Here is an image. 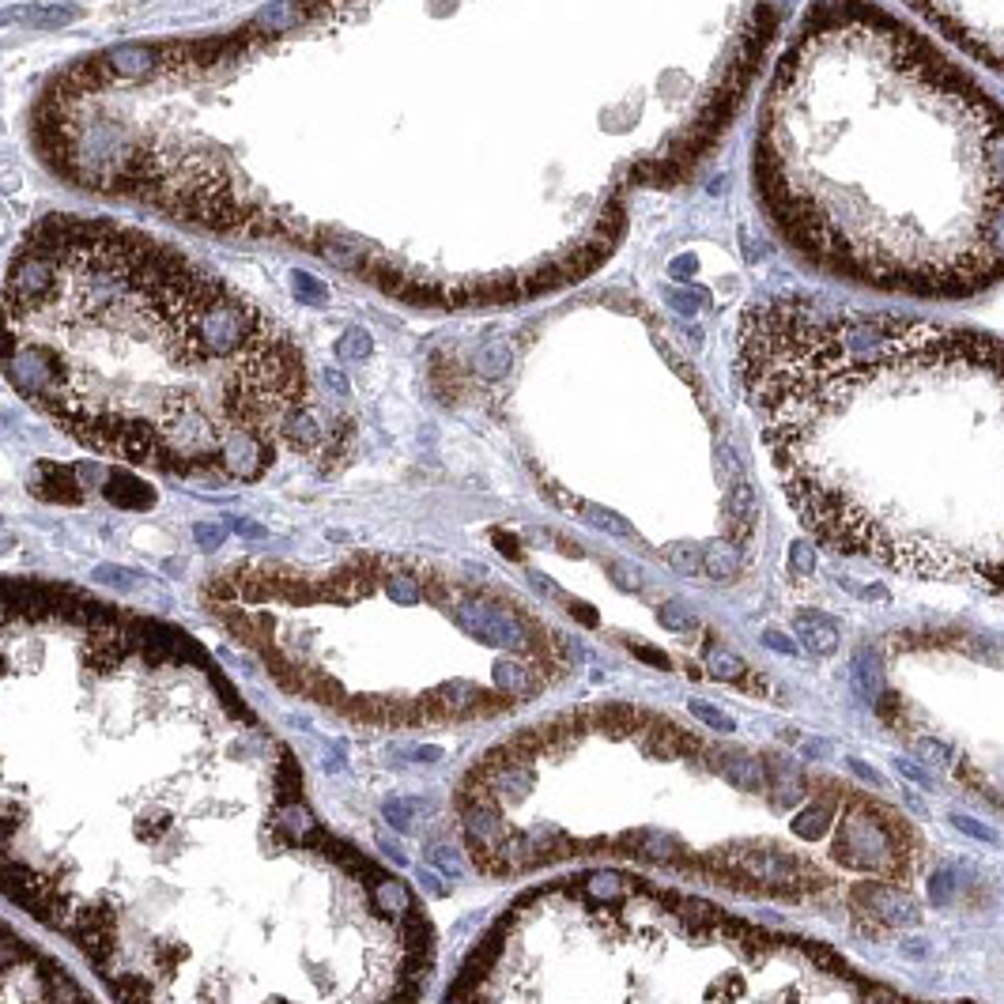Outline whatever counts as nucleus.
I'll return each instance as SVG.
<instances>
[{
    "label": "nucleus",
    "mask_w": 1004,
    "mask_h": 1004,
    "mask_svg": "<svg viewBox=\"0 0 1004 1004\" xmlns=\"http://www.w3.org/2000/svg\"><path fill=\"white\" fill-rule=\"evenodd\" d=\"M0 899L110 1004H419L416 887L317 812L197 634L0 578Z\"/></svg>",
    "instance_id": "obj_1"
},
{
    "label": "nucleus",
    "mask_w": 1004,
    "mask_h": 1004,
    "mask_svg": "<svg viewBox=\"0 0 1004 1004\" xmlns=\"http://www.w3.org/2000/svg\"><path fill=\"white\" fill-rule=\"evenodd\" d=\"M755 193L812 272L974 298L1004 280V102L880 0H816L763 99Z\"/></svg>",
    "instance_id": "obj_2"
},
{
    "label": "nucleus",
    "mask_w": 1004,
    "mask_h": 1004,
    "mask_svg": "<svg viewBox=\"0 0 1004 1004\" xmlns=\"http://www.w3.org/2000/svg\"><path fill=\"white\" fill-rule=\"evenodd\" d=\"M0 355L76 442L152 473L253 483L325 442L291 336L133 227L42 220L0 295Z\"/></svg>",
    "instance_id": "obj_3"
},
{
    "label": "nucleus",
    "mask_w": 1004,
    "mask_h": 1004,
    "mask_svg": "<svg viewBox=\"0 0 1004 1004\" xmlns=\"http://www.w3.org/2000/svg\"><path fill=\"white\" fill-rule=\"evenodd\" d=\"M737 381L820 544L929 578L944 483L948 578H971L963 487L1004 540V340L782 291L740 314Z\"/></svg>",
    "instance_id": "obj_4"
},
{
    "label": "nucleus",
    "mask_w": 1004,
    "mask_h": 1004,
    "mask_svg": "<svg viewBox=\"0 0 1004 1004\" xmlns=\"http://www.w3.org/2000/svg\"><path fill=\"white\" fill-rule=\"evenodd\" d=\"M201 605L287 699L362 733L487 721L567 672L563 638L510 593L389 555L230 563Z\"/></svg>",
    "instance_id": "obj_5"
},
{
    "label": "nucleus",
    "mask_w": 1004,
    "mask_h": 1004,
    "mask_svg": "<svg viewBox=\"0 0 1004 1004\" xmlns=\"http://www.w3.org/2000/svg\"><path fill=\"white\" fill-rule=\"evenodd\" d=\"M0 1004H102L83 981L19 933L8 917H0Z\"/></svg>",
    "instance_id": "obj_6"
},
{
    "label": "nucleus",
    "mask_w": 1004,
    "mask_h": 1004,
    "mask_svg": "<svg viewBox=\"0 0 1004 1004\" xmlns=\"http://www.w3.org/2000/svg\"><path fill=\"white\" fill-rule=\"evenodd\" d=\"M853 910L872 914L884 929H903V925L922 922V903L895 884H861L853 891Z\"/></svg>",
    "instance_id": "obj_7"
},
{
    "label": "nucleus",
    "mask_w": 1004,
    "mask_h": 1004,
    "mask_svg": "<svg viewBox=\"0 0 1004 1004\" xmlns=\"http://www.w3.org/2000/svg\"><path fill=\"white\" fill-rule=\"evenodd\" d=\"M710 759H718L714 771L733 789H740V793H766V789H771V771H766V763L740 752V747H710Z\"/></svg>",
    "instance_id": "obj_8"
},
{
    "label": "nucleus",
    "mask_w": 1004,
    "mask_h": 1004,
    "mask_svg": "<svg viewBox=\"0 0 1004 1004\" xmlns=\"http://www.w3.org/2000/svg\"><path fill=\"white\" fill-rule=\"evenodd\" d=\"M83 15L80 5H15L0 12V27H38V31H57L69 27Z\"/></svg>",
    "instance_id": "obj_9"
},
{
    "label": "nucleus",
    "mask_w": 1004,
    "mask_h": 1004,
    "mask_svg": "<svg viewBox=\"0 0 1004 1004\" xmlns=\"http://www.w3.org/2000/svg\"><path fill=\"white\" fill-rule=\"evenodd\" d=\"M763 763H766V771H771V789H766V797H771L774 808H793V804L808 801V782H804L801 766L793 759L766 755Z\"/></svg>",
    "instance_id": "obj_10"
},
{
    "label": "nucleus",
    "mask_w": 1004,
    "mask_h": 1004,
    "mask_svg": "<svg viewBox=\"0 0 1004 1004\" xmlns=\"http://www.w3.org/2000/svg\"><path fill=\"white\" fill-rule=\"evenodd\" d=\"M615 849H624L627 858L653 861V865H672V861H676V842H672V835H669V830H657V827L624 830V835L615 839Z\"/></svg>",
    "instance_id": "obj_11"
},
{
    "label": "nucleus",
    "mask_w": 1004,
    "mask_h": 1004,
    "mask_svg": "<svg viewBox=\"0 0 1004 1004\" xmlns=\"http://www.w3.org/2000/svg\"><path fill=\"white\" fill-rule=\"evenodd\" d=\"M793 634L804 643V650L816 653V657H830V653L839 650V627L830 624L827 615L797 612V615H793Z\"/></svg>",
    "instance_id": "obj_12"
},
{
    "label": "nucleus",
    "mask_w": 1004,
    "mask_h": 1004,
    "mask_svg": "<svg viewBox=\"0 0 1004 1004\" xmlns=\"http://www.w3.org/2000/svg\"><path fill=\"white\" fill-rule=\"evenodd\" d=\"M163 61L166 57H159L155 46H117V50L106 53V65H110V72L121 76V80H140L147 72H155Z\"/></svg>",
    "instance_id": "obj_13"
},
{
    "label": "nucleus",
    "mask_w": 1004,
    "mask_h": 1004,
    "mask_svg": "<svg viewBox=\"0 0 1004 1004\" xmlns=\"http://www.w3.org/2000/svg\"><path fill=\"white\" fill-rule=\"evenodd\" d=\"M849 672H853V688H858L861 699L876 702L884 695V661L876 657L872 650H858L849 661Z\"/></svg>",
    "instance_id": "obj_14"
},
{
    "label": "nucleus",
    "mask_w": 1004,
    "mask_h": 1004,
    "mask_svg": "<svg viewBox=\"0 0 1004 1004\" xmlns=\"http://www.w3.org/2000/svg\"><path fill=\"white\" fill-rule=\"evenodd\" d=\"M707 672L714 676V680H725V683H740L744 676H747V665L744 661L729 650V646H721V643H710L707 646Z\"/></svg>",
    "instance_id": "obj_15"
},
{
    "label": "nucleus",
    "mask_w": 1004,
    "mask_h": 1004,
    "mask_svg": "<svg viewBox=\"0 0 1004 1004\" xmlns=\"http://www.w3.org/2000/svg\"><path fill=\"white\" fill-rule=\"evenodd\" d=\"M371 352H374V340H371L367 329H359V325H352L344 336L336 340V359H344V362H362V359H371Z\"/></svg>",
    "instance_id": "obj_16"
},
{
    "label": "nucleus",
    "mask_w": 1004,
    "mask_h": 1004,
    "mask_svg": "<svg viewBox=\"0 0 1004 1004\" xmlns=\"http://www.w3.org/2000/svg\"><path fill=\"white\" fill-rule=\"evenodd\" d=\"M702 567H707L710 578H733L737 574V548L725 544V540H714L707 548V555H702Z\"/></svg>",
    "instance_id": "obj_17"
},
{
    "label": "nucleus",
    "mask_w": 1004,
    "mask_h": 1004,
    "mask_svg": "<svg viewBox=\"0 0 1004 1004\" xmlns=\"http://www.w3.org/2000/svg\"><path fill=\"white\" fill-rule=\"evenodd\" d=\"M661 627L665 631H676V634H691V631H699V615L683 605V601H669V605H661Z\"/></svg>",
    "instance_id": "obj_18"
},
{
    "label": "nucleus",
    "mask_w": 1004,
    "mask_h": 1004,
    "mask_svg": "<svg viewBox=\"0 0 1004 1004\" xmlns=\"http://www.w3.org/2000/svg\"><path fill=\"white\" fill-rule=\"evenodd\" d=\"M291 284H295V295L303 298L306 306H325L329 298H333V291H329V284H322L317 280V276H310V272H298L295 268V276H291Z\"/></svg>",
    "instance_id": "obj_19"
},
{
    "label": "nucleus",
    "mask_w": 1004,
    "mask_h": 1004,
    "mask_svg": "<svg viewBox=\"0 0 1004 1004\" xmlns=\"http://www.w3.org/2000/svg\"><path fill=\"white\" fill-rule=\"evenodd\" d=\"M298 19H303V8H298V0H280V5H272L261 12L258 23H268L272 31H284V27H298Z\"/></svg>",
    "instance_id": "obj_20"
},
{
    "label": "nucleus",
    "mask_w": 1004,
    "mask_h": 1004,
    "mask_svg": "<svg viewBox=\"0 0 1004 1004\" xmlns=\"http://www.w3.org/2000/svg\"><path fill=\"white\" fill-rule=\"evenodd\" d=\"M914 755L922 759V763H929V766H948L952 763V747L944 744V740H933V737H917L914 740Z\"/></svg>",
    "instance_id": "obj_21"
},
{
    "label": "nucleus",
    "mask_w": 1004,
    "mask_h": 1004,
    "mask_svg": "<svg viewBox=\"0 0 1004 1004\" xmlns=\"http://www.w3.org/2000/svg\"><path fill=\"white\" fill-rule=\"evenodd\" d=\"M691 714H695L702 725H710L714 733H737V721H733L729 714H721L718 707H710V702H702V699H691Z\"/></svg>",
    "instance_id": "obj_22"
},
{
    "label": "nucleus",
    "mask_w": 1004,
    "mask_h": 1004,
    "mask_svg": "<svg viewBox=\"0 0 1004 1004\" xmlns=\"http://www.w3.org/2000/svg\"><path fill=\"white\" fill-rule=\"evenodd\" d=\"M729 514H733V521H737L740 529H752V521H755V495H752V491H747V487H737V491H733Z\"/></svg>",
    "instance_id": "obj_23"
},
{
    "label": "nucleus",
    "mask_w": 1004,
    "mask_h": 1004,
    "mask_svg": "<svg viewBox=\"0 0 1004 1004\" xmlns=\"http://www.w3.org/2000/svg\"><path fill=\"white\" fill-rule=\"evenodd\" d=\"M665 559H669V567L680 570V574L699 570V551H695L691 544H672V548L665 551Z\"/></svg>",
    "instance_id": "obj_24"
},
{
    "label": "nucleus",
    "mask_w": 1004,
    "mask_h": 1004,
    "mask_svg": "<svg viewBox=\"0 0 1004 1004\" xmlns=\"http://www.w3.org/2000/svg\"><path fill=\"white\" fill-rule=\"evenodd\" d=\"M952 823H955V830H963V835H971V839H978V842H997V830H990L986 823H978V820L963 816V812H955Z\"/></svg>",
    "instance_id": "obj_25"
},
{
    "label": "nucleus",
    "mask_w": 1004,
    "mask_h": 1004,
    "mask_svg": "<svg viewBox=\"0 0 1004 1004\" xmlns=\"http://www.w3.org/2000/svg\"><path fill=\"white\" fill-rule=\"evenodd\" d=\"M612 578H615L619 589H627V593L643 589V574H638L634 567H627V563H612Z\"/></svg>",
    "instance_id": "obj_26"
},
{
    "label": "nucleus",
    "mask_w": 1004,
    "mask_h": 1004,
    "mask_svg": "<svg viewBox=\"0 0 1004 1004\" xmlns=\"http://www.w3.org/2000/svg\"><path fill=\"white\" fill-rule=\"evenodd\" d=\"M929 891H933V903H936V906H940V903H948L952 895H955V872H936Z\"/></svg>",
    "instance_id": "obj_27"
},
{
    "label": "nucleus",
    "mask_w": 1004,
    "mask_h": 1004,
    "mask_svg": "<svg viewBox=\"0 0 1004 1004\" xmlns=\"http://www.w3.org/2000/svg\"><path fill=\"white\" fill-rule=\"evenodd\" d=\"M763 646L774 650V653H785V657L797 653V643H793V638H785L782 631H763Z\"/></svg>",
    "instance_id": "obj_28"
},
{
    "label": "nucleus",
    "mask_w": 1004,
    "mask_h": 1004,
    "mask_svg": "<svg viewBox=\"0 0 1004 1004\" xmlns=\"http://www.w3.org/2000/svg\"><path fill=\"white\" fill-rule=\"evenodd\" d=\"M812 559H816V555H812V548H808V544H797L793 555H789V567H793L797 574H808V570H812Z\"/></svg>",
    "instance_id": "obj_29"
},
{
    "label": "nucleus",
    "mask_w": 1004,
    "mask_h": 1004,
    "mask_svg": "<svg viewBox=\"0 0 1004 1004\" xmlns=\"http://www.w3.org/2000/svg\"><path fill=\"white\" fill-rule=\"evenodd\" d=\"M903 955H906V959H929L933 948L925 944V940H906V944H903Z\"/></svg>",
    "instance_id": "obj_30"
},
{
    "label": "nucleus",
    "mask_w": 1004,
    "mask_h": 1004,
    "mask_svg": "<svg viewBox=\"0 0 1004 1004\" xmlns=\"http://www.w3.org/2000/svg\"><path fill=\"white\" fill-rule=\"evenodd\" d=\"M899 771L910 778V782H917V785H929V774L922 771V766H914V763H906V759H899Z\"/></svg>",
    "instance_id": "obj_31"
},
{
    "label": "nucleus",
    "mask_w": 1004,
    "mask_h": 1004,
    "mask_svg": "<svg viewBox=\"0 0 1004 1004\" xmlns=\"http://www.w3.org/2000/svg\"><path fill=\"white\" fill-rule=\"evenodd\" d=\"M325 386H333V393H340V397H348V378L340 371H325Z\"/></svg>",
    "instance_id": "obj_32"
},
{
    "label": "nucleus",
    "mask_w": 1004,
    "mask_h": 1004,
    "mask_svg": "<svg viewBox=\"0 0 1004 1004\" xmlns=\"http://www.w3.org/2000/svg\"><path fill=\"white\" fill-rule=\"evenodd\" d=\"M853 771H858V774H861V778H865V782H872V785H880V778H876V774H872V771H868V766H865V763H861V759H853Z\"/></svg>",
    "instance_id": "obj_33"
},
{
    "label": "nucleus",
    "mask_w": 1004,
    "mask_h": 1004,
    "mask_svg": "<svg viewBox=\"0 0 1004 1004\" xmlns=\"http://www.w3.org/2000/svg\"><path fill=\"white\" fill-rule=\"evenodd\" d=\"M638 657H646V661H653V665H669L665 657H661L657 650H638Z\"/></svg>",
    "instance_id": "obj_34"
}]
</instances>
